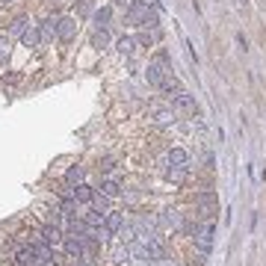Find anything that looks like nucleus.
Segmentation results:
<instances>
[{"label":"nucleus","mask_w":266,"mask_h":266,"mask_svg":"<svg viewBox=\"0 0 266 266\" xmlns=\"http://www.w3.org/2000/svg\"><path fill=\"white\" fill-rule=\"evenodd\" d=\"M133 50H136V38H118V54L130 56Z\"/></svg>","instance_id":"nucleus-21"},{"label":"nucleus","mask_w":266,"mask_h":266,"mask_svg":"<svg viewBox=\"0 0 266 266\" xmlns=\"http://www.w3.org/2000/svg\"><path fill=\"white\" fill-rule=\"evenodd\" d=\"M6 3H12V0H0V6H6Z\"/></svg>","instance_id":"nucleus-27"},{"label":"nucleus","mask_w":266,"mask_h":266,"mask_svg":"<svg viewBox=\"0 0 266 266\" xmlns=\"http://www.w3.org/2000/svg\"><path fill=\"white\" fill-rule=\"evenodd\" d=\"M213 234H216V225H213L210 219H207V222H198L192 240H196V248H198L201 254H207V252L213 248Z\"/></svg>","instance_id":"nucleus-1"},{"label":"nucleus","mask_w":266,"mask_h":266,"mask_svg":"<svg viewBox=\"0 0 266 266\" xmlns=\"http://www.w3.org/2000/svg\"><path fill=\"white\" fill-rule=\"evenodd\" d=\"M168 163H172V166H186V163H190V154H186L184 148H172V151H168Z\"/></svg>","instance_id":"nucleus-10"},{"label":"nucleus","mask_w":266,"mask_h":266,"mask_svg":"<svg viewBox=\"0 0 266 266\" xmlns=\"http://www.w3.org/2000/svg\"><path fill=\"white\" fill-rule=\"evenodd\" d=\"M38 266H54V264H38Z\"/></svg>","instance_id":"nucleus-28"},{"label":"nucleus","mask_w":266,"mask_h":266,"mask_svg":"<svg viewBox=\"0 0 266 266\" xmlns=\"http://www.w3.org/2000/svg\"><path fill=\"white\" fill-rule=\"evenodd\" d=\"M77 12H80V15H89V12H92V3H89V0H80Z\"/></svg>","instance_id":"nucleus-25"},{"label":"nucleus","mask_w":266,"mask_h":266,"mask_svg":"<svg viewBox=\"0 0 266 266\" xmlns=\"http://www.w3.org/2000/svg\"><path fill=\"white\" fill-rule=\"evenodd\" d=\"M83 178H86V168L83 166H71L68 168V174H66V180L74 186V184H83Z\"/></svg>","instance_id":"nucleus-14"},{"label":"nucleus","mask_w":266,"mask_h":266,"mask_svg":"<svg viewBox=\"0 0 266 266\" xmlns=\"http://www.w3.org/2000/svg\"><path fill=\"white\" fill-rule=\"evenodd\" d=\"M122 228H124V216H122V213H106V216H104V231H106V236L118 234Z\"/></svg>","instance_id":"nucleus-5"},{"label":"nucleus","mask_w":266,"mask_h":266,"mask_svg":"<svg viewBox=\"0 0 266 266\" xmlns=\"http://www.w3.org/2000/svg\"><path fill=\"white\" fill-rule=\"evenodd\" d=\"M110 15H112V9H110V6H104V9H98V12H95V24H98V30H106Z\"/></svg>","instance_id":"nucleus-18"},{"label":"nucleus","mask_w":266,"mask_h":266,"mask_svg":"<svg viewBox=\"0 0 266 266\" xmlns=\"http://www.w3.org/2000/svg\"><path fill=\"white\" fill-rule=\"evenodd\" d=\"M56 27H60V15H50V18H44V24L38 27V33H42V38H54Z\"/></svg>","instance_id":"nucleus-7"},{"label":"nucleus","mask_w":266,"mask_h":266,"mask_svg":"<svg viewBox=\"0 0 266 266\" xmlns=\"http://www.w3.org/2000/svg\"><path fill=\"white\" fill-rule=\"evenodd\" d=\"M196 204L198 207H219V198H216V192H198Z\"/></svg>","instance_id":"nucleus-15"},{"label":"nucleus","mask_w":266,"mask_h":266,"mask_svg":"<svg viewBox=\"0 0 266 266\" xmlns=\"http://www.w3.org/2000/svg\"><path fill=\"white\" fill-rule=\"evenodd\" d=\"M92 204H95V210H104V213H110V196H104V192H95Z\"/></svg>","instance_id":"nucleus-23"},{"label":"nucleus","mask_w":266,"mask_h":266,"mask_svg":"<svg viewBox=\"0 0 266 266\" xmlns=\"http://www.w3.org/2000/svg\"><path fill=\"white\" fill-rule=\"evenodd\" d=\"M166 178L172 184H184V180H186V166H172L166 172Z\"/></svg>","instance_id":"nucleus-16"},{"label":"nucleus","mask_w":266,"mask_h":266,"mask_svg":"<svg viewBox=\"0 0 266 266\" xmlns=\"http://www.w3.org/2000/svg\"><path fill=\"white\" fill-rule=\"evenodd\" d=\"M27 27H30V21H27V18H15V21H12V27H9V36H24V33H27Z\"/></svg>","instance_id":"nucleus-19"},{"label":"nucleus","mask_w":266,"mask_h":266,"mask_svg":"<svg viewBox=\"0 0 266 266\" xmlns=\"http://www.w3.org/2000/svg\"><path fill=\"white\" fill-rule=\"evenodd\" d=\"M172 110H174V112L196 116V112H198V104H196V98H192V95H186V92H178V95H174V100H172Z\"/></svg>","instance_id":"nucleus-2"},{"label":"nucleus","mask_w":266,"mask_h":266,"mask_svg":"<svg viewBox=\"0 0 266 266\" xmlns=\"http://www.w3.org/2000/svg\"><path fill=\"white\" fill-rule=\"evenodd\" d=\"M157 38H160L157 33H142V36H136V44H148V48H151Z\"/></svg>","instance_id":"nucleus-24"},{"label":"nucleus","mask_w":266,"mask_h":266,"mask_svg":"<svg viewBox=\"0 0 266 266\" xmlns=\"http://www.w3.org/2000/svg\"><path fill=\"white\" fill-rule=\"evenodd\" d=\"M100 192L110 196V198H116V196L122 192V186H118V180H104V184H100Z\"/></svg>","instance_id":"nucleus-20"},{"label":"nucleus","mask_w":266,"mask_h":266,"mask_svg":"<svg viewBox=\"0 0 266 266\" xmlns=\"http://www.w3.org/2000/svg\"><path fill=\"white\" fill-rule=\"evenodd\" d=\"M21 42H24V44H27V48H36V44H38V42H42V33H38V30H36V27H27V33L21 36Z\"/></svg>","instance_id":"nucleus-17"},{"label":"nucleus","mask_w":266,"mask_h":266,"mask_svg":"<svg viewBox=\"0 0 266 266\" xmlns=\"http://www.w3.org/2000/svg\"><path fill=\"white\" fill-rule=\"evenodd\" d=\"M142 27H145V30H157V27H160V18H157V9H151V6L145 9V18H142Z\"/></svg>","instance_id":"nucleus-11"},{"label":"nucleus","mask_w":266,"mask_h":266,"mask_svg":"<svg viewBox=\"0 0 266 266\" xmlns=\"http://www.w3.org/2000/svg\"><path fill=\"white\" fill-rule=\"evenodd\" d=\"M106 44H110V33H106V30H95L92 48H95V50H106Z\"/></svg>","instance_id":"nucleus-13"},{"label":"nucleus","mask_w":266,"mask_h":266,"mask_svg":"<svg viewBox=\"0 0 266 266\" xmlns=\"http://www.w3.org/2000/svg\"><path fill=\"white\" fill-rule=\"evenodd\" d=\"M174 116H178L174 110H160V112L154 116V122H157V124H172V122H174Z\"/></svg>","instance_id":"nucleus-22"},{"label":"nucleus","mask_w":266,"mask_h":266,"mask_svg":"<svg viewBox=\"0 0 266 266\" xmlns=\"http://www.w3.org/2000/svg\"><path fill=\"white\" fill-rule=\"evenodd\" d=\"M15 264H18V266H38L42 260H38V254H36V252H33V246H30V248H21V252H18Z\"/></svg>","instance_id":"nucleus-6"},{"label":"nucleus","mask_w":266,"mask_h":266,"mask_svg":"<svg viewBox=\"0 0 266 266\" xmlns=\"http://www.w3.org/2000/svg\"><path fill=\"white\" fill-rule=\"evenodd\" d=\"M3 54H9V38L6 36H0V60H3Z\"/></svg>","instance_id":"nucleus-26"},{"label":"nucleus","mask_w":266,"mask_h":266,"mask_svg":"<svg viewBox=\"0 0 266 266\" xmlns=\"http://www.w3.org/2000/svg\"><path fill=\"white\" fill-rule=\"evenodd\" d=\"M104 216H106L104 210H89L83 219H86V225H89V228H104Z\"/></svg>","instance_id":"nucleus-12"},{"label":"nucleus","mask_w":266,"mask_h":266,"mask_svg":"<svg viewBox=\"0 0 266 266\" xmlns=\"http://www.w3.org/2000/svg\"><path fill=\"white\" fill-rule=\"evenodd\" d=\"M145 9H148V3H142V0H133L130 9H128V24H133V27H142Z\"/></svg>","instance_id":"nucleus-4"},{"label":"nucleus","mask_w":266,"mask_h":266,"mask_svg":"<svg viewBox=\"0 0 266 266\" xmlns=\"http://www.w3.org/2000/svg\"><path fill=\"white\" fill-rule=\"evenodd\" d=\"M77 33V18H60V27H56V38L60 42H71Z\"/></svg>","instance_id":"nucleus-3"},{"label":"nucleus","mask_w":266,"mask_h":266,"mask_svg":"<svg viewBox=\"0 0 266 266\" xmlns=\"http://www.w3.org/2000/svg\"><path fill=\"white\" fill-rule=\"evenodd\" d=\"M42 240H44V242H50V246L62 242V231H60V225H44V228H42Z\"/></svg>","instance_id":"nucleus-9"},{"label":"nucleus","mask_w":266,"mask_h":266,"mask_svg":"<svg viewBox=\"0 0 266 266\" xmlns=\"http://www.w3.org/2000/svg\"><path fill=\"white\" fill-rule=\"evenodd\" d=\"M71 190H74V198L83 201V204H92V198H95V190H92V186H86V184H74Z\"/></svg>","instance_id":"nucleus-8"},{"label":"nucleus","mask_w":266,"mask_h":266,"mask_svg":"<svg viewBox=\"0 0 266 266\" xmlns=\"http://www.w3.org/2000/svg\"><path fill=\"white\" fill-rule=\"evenodd\" d=\"M116 3H124V0H116Z\"/></svg>","instance_id":"nucleus-29"}]
</instances>
